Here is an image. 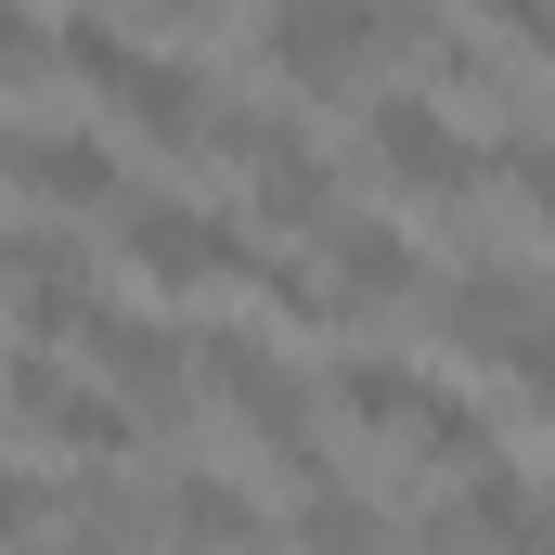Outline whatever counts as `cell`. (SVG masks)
<instances>
[{
	"instance_id": "7a4b0ae2",
	"label": "cell",
	"mask_w": 555,
	"mask_h": 555,
	"mask_svg": "<svg viewBox=\"0 0 555 555\" xmlns=\"http://www.w3.org/2000/svg\"><path fill=\"white\" fill-rule=\"evenodd\" d=\"M117 246H130V272L155 297H194V284H246V220H220V207H181V194H117Z\"/></svg>"
},
{
	"instance_id": "30bf717a",
	"label": "cell",
	"mask_w": 555,
	"mask_h": 555,
	"mask_svg": "<svg viewBox=\"0 0 555 555\" xmlns=\"http://www.w3.org/2000/svg\"><path fill=\"white\" fill-rule=\"evenodd\" d=\"M155 517H168V543H181V555H272V517H259L220 465H168Z\"/></svg>"
},
{
	"instance_id": "6da1fadb",
	"label": "cell",
	"mask_w": 555,
	"mask_h": 555,
	"mask_svg": "<svg viewBox=\"0 0 555 555\" xmlns=\"http://www.w3.org/2000/svg\"><path fill=\"white\" fill-rule=\"evenodd\" d=\"M52 52L78 65V91L142 142H207V78L181 65V52H142L130 26H104V13H65L52 26Z\"/></svg>"
},
{
	"instance_id": "7c38bea8",
	"label": "cell",
	"mask_w": 555,
	"mask_h": 555,
	"mask_svg": "<svg viewBox=\"0 0 555 555\" xmlns=\"http://www.w3.org/2000/svg\"><path fill=\"white\" fill-rule=\"evenodd\" d=\"M52 65V26H39V0H0V91L13 78H39Z\"/></svg>"
},
{
	"instance_id": "4fadbf2b",
	"label": "cell",
	"mask_w": 555,
	"mask_h": 555,
	"mask_svg": "<svg viewBox=\"0 0 555 555\" xmlns=\"http://www.w3.org/2000/svg\"><path fill=\"white\" fill-rule=\"evenodd\" d=\"M39 517H52L39 465H0V555H13V543H39Z\"/></svg>"
},
{
	"instance_id": "ba28073f",
	"label": "cell",
	"mask_w": 555,
	"mask_h": 555,
	"mask_svg": "<svg viewBox=\"0 0 555 555\" xmlns=\"http://www.w3.org/2000/svg\"><path fill=\"white\" fill-rule=\"evenodd\" d=\"M0 284H13V323H26V349H52V336H78L104 297H91V259L65 246V233H13L0 246Z\"/></svg>"
},
{
	"instance_id": "52a82bcc",
	"label": "cell",
	"mask_w": 555,
	"mask_h": 555,
	"mask_svg": "<svg viewBox=\"0 0 555 555\" xmlns=\"http://www.w3.org/2000/svg\"><path fill=\"white\" fill-rule=\"evenodd\" d=\"M0 388H13V414H26V426H52V439H65V452H91V465L142 439V414L117 401V388H78V375H65V362H39V349H26Z\"/></svg>"
},
{
	"instance_id": "8992f818",
	"label": "cell",
	"mask_w": 555,
	"mask_h": 555,
	"mask_svg": "<svg viewBox=\"0 0 555 555\" xmlns=\"http://www.w3.org/2000/svg\"><path fill=\"white\" fill-rule=\"evenodd\" d=\"M0 168H13V194H39V207H117V194H130V168H117L104 130H0Z\"/></svg>"
},
{
	"instance_id": "3957f363",
	"label": "cell",
	"mask_w": 555,
	"mask_h": 555,
	"mask_svg": "<svg viewBox=\"0 0 555 555\" xmlns=\"http://www.w3.org/2000/svg\"><path fill=\"white\" fill-rule=\"evenodd\" d=\"M362 142H375V168H388L401 194H426V207H465V194H478V130H465L439 91H375Z\"/></svg>"
},
{
	"instance_id": "277c9868",
	"label": "cell",
	"mask_w": 555,
	"mask_h": 555,
	"mask_svg": "<svg viewBox=\"0 0 555 555\" xmlns=\"http://www.w3.org/2000/svg\"><path fill=\"white\" fill-rule=\"evenodd\" d=\"M375 52H388V0H272V65L284 91H362L375 78Z\"/></svg>"
},
{
	"instance_id": "9c48e42d",
	"label": "cell",
	"mask_w": 555,
	"mask_h": 555,
	"mask_svg": "<svg viewBox=\"0 0 555 555\" xmlns=\"http://www.w3.org/2000/svg\"><path fill=\"white\" fill-rule=\"evenodd\" d=\"M78 336H91V375H104V388H117L130 414H181V375H194V362H181V336H168V323H130V310H91Z\"/></svg>"
},
{
	"instance_id": "8fae6325",
	"label": "cell",
	"mask_w": 555,
	"mask_h": 555,
	"mask_svg": "<svg viewBox=\"0 0 555 555\" xmlns=\"http://www.w3.org/2000/svg\"><path fill=\"white\" fill-rule=\"evenodd\" d=\"M297 555H401V530L362 504V491H336V478H310L297 491Z\"/></svg>"
},
{
	"instance_id": "5bb4252c",
	"label": "cell",
	"mask_w": 555,
	"mask_h": 555,
	"mask_svg": "<svg viewBox=\"0 0 555 555\" xmlns=\"http://www.w3.org/2000/svg\"><path fill=\"white\" fill-rule=\"evenodd\" d=\"M142 13H155V26H194V13H207V0H142Z\"/></svg>"
},
{
	"instance_id": "5b68a950",
	"label": "cell",
	"mask_w": 555,
	"mask_h": 555,
	"mask_svg": "<svg viewBox=\"0 0 555 555\" xmlns=\"http://www.w3.org/2000/svg\"><path fill=\"white\" fill-rule=\"evenodd\" d=\"M310 246H323V310H388V297H414L426 259H414V233L401 220H375V207H323L310 220Z\"/></svg>"
}]
</instances>
